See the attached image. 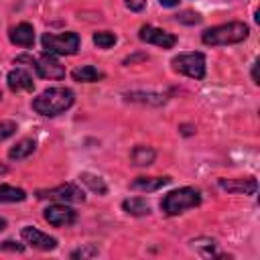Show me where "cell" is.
I'll return each mask as SVG.
<instances>
[{"label":"cell","mask_w":260,"mask_h":260,"mask_svg":"<svg viewBox=\"0 0 260 260\" xmlns=\"http://www.w3.org/2000/svg\"><path fill=\"white\" fill-rule=\"evenodd\" d=\"M10 41L20 47H32L35 43V30L28 22H20L14 28H10Z\"/></svg>","instance_id":"5bb4252c"},{"label":"cell","mask_w":260,"mask_h":260,"mask_svg":"<svg viewBox=\"0 0 260 260\" xmlns=\"http://www.w3.org/2000/svg\"><path fill=\"white\" fill-rule=\"evenodd\" d=\"M154 156H156V152H154L150 146L140 144V146H136V148L132 150L130 160H132L134 167H148V165L154 162Z\"/></svg>","instance_id":"ac0fdd59"},{"label":"cell","mask_w":260,"mask_h":260,"mask_svg":"<svg viewBox=\"0 0 260 260\" xmlns=\"http://www.w3.org/2000/svg\"><path fill=\"white\" fill-rule=\"evenodd\" d=\"M0 250H10V252H22V250H24V246H22V244H16V242H12V240H6V242H2V244H0Z\"/></svg>","instance_id":"484cf974"},{"label":"cell","mask_w":260,"mask_h":260,"mask_svg":"<svg viewBox=\"0 0 260 260\" xmlns=\"http://www.w3.org/2000/svg\"><path fill=\"white\" fill-rule=\"evenodd\" d=\"M41 43H43L45 53H49V55H73V53H77L81 39L77 32H61V35L45 32Z\"/></svg>","instance_id":"277c9868"},{"label":"cell","mask_w":260,"mask_h":260,"mask_svg":"<svg viewBox=\"0 0 260 260\" xmlns=\"http://www.w3.org/2000/svg\"><path fill=\"white\" fill-rule=\"evenodd\" d=\"M4 228H6V219H2V217H0V232H2Z\"/></svg>","instance_id":"f546056e"},{"label":"cell","mask_w":260,"mask_h":260,"mask_svg":"<svg viewBox=\"0 0 260 260\" xmlns=\"http://www.w3.org/2000/svg\"><path fill=\"white\" fill-rule=\"evenodd\" d=\"M20 236H22V240H24L26 244H30V246L37 248V250L49 252V250H55V248H57V240H55L53 236L43 234L41 230H37V228H32V225H24V228L20 230Z\"/></svg>","instance_id":"9c48e42d"},{"label":"cell","mask_w":260,"mask_h":260,"mask_svg":"<svg viewBox=\"0 0 260 260\" xmlns=\"http://www.w3.org/2000/svg\"><path fill=\"white\" fill-rule=\"evenodd\" d=\"M250 35L248 26L244 22H225V24H217L211 26L207 30L201 32V41L203 45L209 47H221V45H234V43H242L246 41Z\"/></svg>","instance_id":"7a4b0ae2"},{"label":"cell","mask_w":260,"mask_h":260,"mask_svg":"<svg viewBox=\"0 0 260 260\" xmlns=\"http://www.w3.org/2000/svg\"><path fill=\"white\" fill-rule=\"evenodd\" d=\"M122 209H124L128 215H136V217H142V215H148V213H150V205H148L146 199H142V197L124 199V201H122Z\"/></svg>","instance_id":"e0dca14e"},{"label":"cell","mask_w":260,"mask_h":260,"mask_svg":"<svg viewBox=\"0 0 260 260\" xmlns=\"http://www.w3.org/2000/svg\"><path fill=\"white\" fill-rule=\"evenodd\" d=\"M75 102V93L69 87H51L32 100V110L41 116H59Z\"/></svg>","instance_id":"6da1fadb"},{"label":"cell","mask_w":260,"mask_h":260,"mask_svg":"<svg viewBox=\"0 0 260 260\" xmlns=\"http://www.w3.org/2000/svg\"><path fill=\"white\" fill-rule=\"evenodd\" d=\"M126 100L140 102V104H150V106H162L167 102L165 95H160V93H146V91H130V93H126Z\"/></svg>","instance_id":"d6986e66"},{"label":"cell","mask_w":260,"mask_h":260,"mask_svg":"<svg viewBox=\"0 0 260 260\" xmlns=\"http://www.w3.org/2000/svg\"><path fill=\"white\" fill-rule=\"evenodd\" d=\"M14 132H16V122H12V120H2L0 122V140L10 138Z\"/></svg>","instance_id":"cb8c5ba5"},{"label":"cell","mask_w":260,"mask_h":260,"mask_svg":"<svg viewBox=\"0 0 260 260\" xmlns=\"http://www.w3.org/2000/svg\"><path fill=\"white\" fill-rule=\"evenodd\" d=\"M173 69L193 77V79H203L205 77V55L203 53H181L177 57H173L171 61Z\"/></svg>","instance_id":"8992f818"},{"label":"cell","mask_w":260,"mask_h":260,"mask_svg":"<svg viewBox=\"0 0 260 260\" xmlns=\"http://www.w3.org/2000/svg\"><path fill=\"white\" fill-rule=\"evenodd\" d=\"M217 185L228 191V193H244V195H254L258 191V181L254 177L248 179H219Z\"/></svg>","instance_id":"8fae6325"},{"label":"cell","mask_w":260,"mask_h":260,"mask_svg":"<svg viewBox=\"0 0 260 260\" xmlns=\"http://www.w3.org/2000/svg\"><path fill=\"white\" fill-rule=\"evenodd\" d=\"M138 39L144 41V43H150V45H156L160 49H173L177 45V37L162 30V28H156V26H150V24H144L140 26V32H138Z\"/></svg>","instance_id":"ba28073f"},{"label":"cell","mask_w":260,"mask_h":260,"mask_svg":"<svg viewBox=\"0 0 260 260\" xmlns=\"http://www.w3.org/2000/svg\"><path fill=\"white\" fill-rule=\"evenodd\" d=\"M91 256H98V248L91 246V244H87V246L71 252V258H91Z\"/></svg>","instance_id":"d4e9b609"},{"label":"cell","mask_w":260,"mask_h":260,"mask_svg":"<svg viewBox=\"0 0 260 260\" xmlns=\"http://www.w3.org/2000/svg\"><path fill=\"white\" fill-rule=\"evenodd\" d=\"M160 2V6H165V8H173V6H177L181 0H158Z\"/></svg>","instance_id":"83f0119b"},{"label":"cell","mask_w":260,"mask_h":260,"mask_svg":"<svg viewBox=\"0 0 260 260\" xmlns=\"http://www.w3.org/2000/svg\"><path fill=\"white\" fill-rule=\"evenodd\" d=\"M39 199H61V201H69V203H83L85 201V195L83 191L73 185V183H65V185H59V187H53V189H47V191H39L37 193Z\"/></svg>","instance_id":"52a82bcc"},{"label":"cell","mask_w":260,"mask_h":260,"mask_svg":"<svg viewBox=\"0 0 260 260\" xmlns=\"http://www.w3.org/2000/svg\"><path fill=\"white\" fill-rule=\"evenodd\" d=\"M26 193L20 187H12V185H0V203H18L24 201Z\"/></svg>","instance_id":"ffe728a7"},{"label":"cell","mask_w":260,"mask_h":260,"mask_svg":"<svg viewBox=\"0 0 260 260\" xmlns=\"http://www.w3.org/2000/svg\"><path fill=\"white\" fill-rule=\"evenodd\" d=\"M201 203V193L193 187H181L171 193H167L160 201V209L167 215H179L187 209H193Z\"/></svg>","instance_id":"3957f363"},{"label":"cell","mask_w":260,"mask_h":260,"mask_svg":"<svg viewBox=\"0 0 260 260\" xmlns=\"http://www.w3.org/2000/svg\"><path fill=\"white\" fill-rule=\"evenodd\" d=\"M93 43L100 47V49H110L116 45V35L110 32V30H100V32H93Z\"/></svg>","instance_id":"7402d4cb"},{"label":"cell","mask_w":260,"mask_h":260,"mask_svg":"<svg viewBox=\"0 0 260 260\" xmlns=\"http://www.w3.org/2000/svg\"><path fill=\"white\" fill-rule=\"evenodd\" d=\"M0 98H2V93H0Z\"/></svg>","instance_id":"1f68e13d"},{"label":"cell","mask_w":260,"mask_h":260,"mask_svg":"<svg viewBox=\"0 0 260 260\" xmlns=\"http://www.w3.org/2000/svg\"><path fill=\"white\" fill-rule=\"evenodd\" d=\"M175 20L181 22V24H199L201 22V16L193 10H183L179 14H175Z\"/></svg>","instance_id":"603a6c76"},{"label":"cell","mask_w":260,"mask_h":260,"mask_svg":"<svg viewBox=\"0 0 260 260\" xmlns=\"http://www.w3.org/2000/svg\"><path fill=\"white\" fill-rule=\"evenodd\" d=\"M35 148H37V142H35L32 138H22V140H18V142L8 150V158H12V160H22V158L30 156V154L35 152Z\"/></svg>","instance_id":"2e32d148"},{"label":"cell","mask_w":260,"mask_h":260,"mask_svg":"<svg viewBox=\"0 0 260 260\" xmlns=\"http://www.w3.org/2000/svg\"><path fill=\"white\" fill-rule=\"evenodd\" d=\"M256 69H258V61H254V65H252V81H254V83H260V81H258V73H256Z\"/></svg>","instance_id":"f1b7e54d"},{"label":"cell","mask_w":260,"mask_h":260,"mask_svg":"<svg viewBox=\"0 0 260 260\" xmlns=\"http://www.w3.org/2000/svg\"><path fill=\"white\" fill-rule=\"evenodd\" d=\"M6 83H8V89L10 91H32L35 89L32 77L24 69H12L6 75Z\"/></svg>","instance_id":"7c38bea8"},{"label":"cell","mask_w":260,"mask_h":260,"mask_svg":"<svg viewBox=\"0 0 260 260\" xmlns=\"http://www.w3.org/2000/svg\"><path fill=\"white\" fill-rule=\"evenodd\" d=\"M16 63H30L39 77L43 79H63L65 77V67L49 53L45 55H39V57H30V55H18L16 57Z\"/></svg>","instance_id":"5b68a950"},{"label":"cell","mask_w":260,"mask_h":260,"mask_svg":"<svg viewBox=\"0 0 260 260\" xmlns=\"http://www.w3.org/2000/svg\"><path fill=\"white\" fill-rule=\"evenodd\" d=\"M4 173H8V169L4 165H0V175H4Z\"/></svg>","instance_id":"4dcf8cb0"},{"label":"cell","mask_w":260,"mask_h":260,"mask_svg":"<svg viewBox=\"0 0 260 260\" xmlns=\"http://www.w3.org/2000/svg\"><path fill=\"white\" fill-rule=\"evenodd\" d=\"M169 183H171V177H136L130 183V189L142 191V193H152V191L162 189Z\"/></svg>","instance_id":"4fadbf2b"},{"label":"cell","mask_w":260,"mask_h":260,"mask_svg":"<svg viewBox=\"0 0 260 260\" xmlns=\"http://www.w3.org/2000/svg\"><path fill=\"white\" fill-rule=\"evenodd\" d=\"M71 77L75 81H83V83H91V81H100L104 79V71H100L98 67L93 65H81L77 69L71 71Z\"/></svg>","instance_id":"9a60e30c"},{"label":"cell","mask_w":260,"mask_h":260,"mask_svg":"<svg viewBox=\"0 0 260 260\" xmlns=\"http://www.w3.org/2000/svg\"><path fill=\"white\" fill-rule=\"evenodd\" d=\"M126 6L134 12H140L144 6H146V0H126Z\"/></svg>","instance_id":"4316f807"},{"label":"cell","mask_w":260,"mask_h":260,"mask_svg":"<svg viewBox=\"0 0 260 260\" xmlns=\"http://www.w3.org/2000/svg\"><path fill=\"white\" fill-rule=\"evenodd\" d=\"M43 215H45V219H47L51 225H55V228L71 225V223H75V219H77V213H75L71 207H67V205H59V203L49 205V207L45 209Z\"/></svg>","instance_id":"30bf717a"},{"label":"cell","mask_w":260,"mask_h":260,"mask_svg":"<svg viewBox=\"0 0 260 260\" xmlns=\"http://www.w3.org/2000/svg\"><path fill=\"white\" fill-rule=\"evenodd\" d=\"M79 179H81V183H83V185H87L93 193H98V195H106V193H108V187H106L104 179H100L98 175L81 173V175H79Z\"/></svg>","instance_id":"44dd1931"}]
</instances>
